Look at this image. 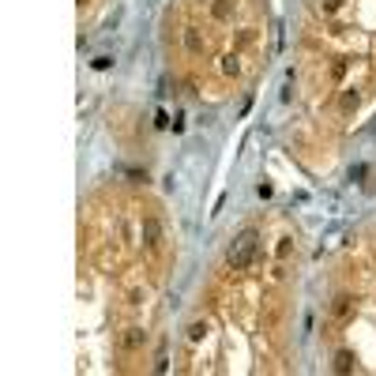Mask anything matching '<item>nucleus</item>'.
I'll list each match as a JSON object with an SVG mask.
<instances>
[{"label":"nucleus","mask_w":376,"mask_h":376,"mask_svg":"<svg viewBox=\"0 0 376 376\" xmlns=\"http://www.w3.org/2000/svg\"><path fill=\"white\" fill-rule=\"evenodd\" d=\"M139 339H143V335L136 331V327H132V331H128V335H124V346H128V350H132V346H139Z\"/></svg>","instance_id":"6"},{"label":"nucleus","mask_w":376,"mask_h":376,"mask_svg":"<svg viewBox=\"0 0 376 376\" xmlns=\"http://www.w3.org/2000/svg\"><path fill=\"white\" fill-rule=\"evenodd\" d=\"M222 72H226V75H237V56H226V61H222Z\"/></svg>","instance_id":"7"},{"label":"nucleus","mask_w":376,"mask_h":376,"mask_svg":"<svg viewBox=\"0 0 376 376\" xmlns=\"http://www.w3.org/2000/svg\"><path fill=\"white\" fill-rule=\"evenodd\" d=\"M185 45H188L192 53H199V34H196V31H188V34H185Z\"/></svg>","instance_id":"5"},{"label":"nucleus","mask_w":376,"mask_h":376,"mask_svg":"<svg viewBox=\"0 0 376 376\" xmlns=\"http://www.w3.org/2000/svg\"><path fill=\"white\" fill-rule=\"evenodd\" d=\"M143 241L154 248L158 245V218H143Z\"/></svg>","instance_id":"2"},{"label":"nucleus","mask_w":376,"mask_h":376,"mask_svg":"<svg viewBox=\"0 0 376 376\" xmlns=\"http://www.w3.org/2000/svg\"><path fill=\"white\" fill-rule=\"evenodd\" d=\"M229 15V0H218L215 4V19H226Z\"/></svg>","instance_id":"8"},{"label":"nucleus","mask_w":376,"mask_h":376,"mask_svg":"<svg viewBox=\"0 0 376 376\" xmlns=\"http://www.w3.org/2000/svg\"><path fill=\"white\" fill-rule=\"evenodd\" d=\"M350 305H354V297H346V294H342V297H335V305H331V312H335V316H339V320H342V316H346V312H350Z\"/></svg>","instance_id":"3"},{"label":"nucleus","mask_w":376,"mask_h":376,"mask_svg":"<svg viewBox=\"0 0 376 376\" xmlns=\"http://www.w3.org/2000/svg\"><path fill=\"white\" fill-rule=\"evenodd\" d=\"M256 252H259V234H256V229H241V234L229 241V248H226L229 271H248L252 259H256Z\"/></svg>","instance_id":"1"},{"label":"nucleus","mask_w":376,"mask_h":376,"mask_svg":"<svg viewBox=\"0 0 376 376\" xmlns=\"http://www.w3.org/2000/svg\"><path fill=\"white\" fill-rule=\"evenodd\" d=\"M354 105H358V94L350 91V94H346V98H342V109H354Z\"/></svg>","instance_id":"9"},{"label":"nucleus","mask_w":376,"mask_h":376,"mask_svg":"<svg viewBox=\"0 0 376 376\" xmlns=\"http://www.w3.org/2000/svg\"><path fill=\"white\" fill-rule=\"evenodd\" d=\"M354 369V358L350 354H339V358H335V372H350Z\"/></svg>","instance_id":"4"}]
</instances>
